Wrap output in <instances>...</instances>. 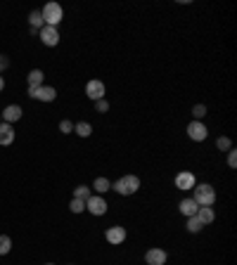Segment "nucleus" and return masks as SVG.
<instances>
[{
    "label": "nucleus",
    "instance_id": "ddd939ff",
    "mask_svg": "<svg viewBox=\"0 0 237 265\" xmlns=\"http://www.w3.org/2000/svg\"><path fill=\"white\" fill-rule=\"evenodd\" d=\"M197 208H199V206H197V201H195L192 196H185V199H183V201L178 204V211H180V213H183L185 218L197 216Z\"/></svg>",
    "mask_w": 237,
    "mask_h": 265
},
{
    "label": "nucleus",
    "instance_id": "7c9ffc66",
    "mask_svg": "<svg viewBox=\"0 0 237 265\" xmlns=\"http://www.w3.org/2000/svg\"><path fill=\"white\" fill-rule=\"evenodd\" d=\"M45 265H55V263H45Z\"/></svg>",
    "mask_w": 237,
    "mask_h": 265
},
{
    "label": "nucleus",
    "instance_id": "4468645a",
    "mask_svg": "<svg viewBox=\"0 0 237 265\" xmlns=\"http://www.w3.org/2000/svg\"><path fill=\"white\" fill-rule=\"evenodd\" d=\"M12 142H14V128L10 123H0V145L7 147Z\"/></svg>",
    "mask_w": 237,
    "mask_h": 265
},
{
    "label": "nucleus",
    "instance_id": "4be33fe9",
    "mask_svg": "<svg viewBox=\"0 0 237 265\" xmlns=\"http://www.w3.org/2000/svg\"><path fill=\"white\" fill-rule=\"evenodd\" d=\"M69 208H71V213H83V211H86V201H83V199H74V196H71Z\"/></svg>",
    "mask_w": 237,
    "mask_h": 265
},
{
    "label": "nucleus",
    "instance_id": "a211bd4d",
    "mask_svg": "<svg viewBox=\"0 0 237 265\" xmlns=\"http://www.w3.org/2000/svg\"><path fill=\"white\" fill-rule=\"evenodd\" d=\"M74 133L79 138H90L93 135V126H90L88 121H79V123H74Z\"/></svg>",
    "mask_w": 237,
    "mask_h": 265
},
{
    "label": "nucleus",
    "instance_id": "bb28decb",
    "mask_svg": "<svg viewBox=\"0 0 237 265\" xmlns=\"http://www.w3.org/2000/svg\"><path fill=\"white\" fill-rule=\"evenodd\" d=\"M228 166H230V168H237V149L235 147L228 152Z\"/></svg>",
    "mask_w": 237,
    "mask_h": 265
},
{
    "label": "nucleus",
    "instance_id": "393cba45",
    "mask_svg": "<svg viewBox=\"0 0 237 265\" xmlns=\"http://www.w3.org/2000/svg\"><path fill=\"white\" fill-rule=\"evenodd\" d=\"M88 196H90V187L88 185H79L76 189H74V199H83V201H86Z\"/></svg>",
    "mask_w": 237,
    "mask_h": 265
},
{
    "label": "nucleus",
    "instance_id": "412c9836",
    "mask_svg": "<svg viewBox=\"0 0 237 265\" xmlns=\"http://www.w3.org/2000/svg\"><path fill=\"white\" fill-rule=\"evenodd\" d=\"M12 249V239L7 235H0V256H7Z\"/></svg>",
    "mask_w": 237,
    "mask_h": 265
},
{
    "label": "nucleus",
    "instance_id": "1a4fd4ad",
    "mask_svg": "<svg viewBox=\"0 0 237 265\" xmlns=\"http://www.w3.org/2000/svg\"><path fill=\"white\" fill-rule=\"evenodd\" d=\"M40 40H43V45H48V48H55L59 43V31L57 26H43V29L38 31Z\"/></svg>",
    "mask_w": 237,
    "mask_h": 265
},
{
    "label": "nucleus",
    "instance_id": "f257e3e1",
    "mask_svg": "<svg viewBox=\"0 0 237 265\" xmlns=\"http://www.w3.org/2000/svg\"><path fill=\"white\" fill-rule=\"evenodd\" d=\"M192 199L197 201V206H214L216 204V189L209 182H199L192 187Z\"/></svg>",
    "mask_w": 237,
    "mask_h": 265
},
{
    "label": "nucleus",
    "instance_id": "dca6fc26",
    "mask_svg": "<svg viewBox=\"0 0 237 265\" xmlns=\"http://www.w3.org/2000/svg\"><path fill=\"white\" fill-rule=\"evenodd\" d=\"M43 79H45V74L40 69H31L29 76H26V83H29V88H38V86H43Z\"/></svg>",
    "mask_w": 237,
    "mask_h": 265
},
{
    "label": "nucleus",
    "instance_id": "c756f323",
    "mask_svg": "<svg viewBox=\"0 0 237 265\" xmlns=\"http://www.w3.org/2000/svg\"><path fill=\"white\" fill-rule=\"evenodd\" d=\"M5 88V79H2V76H0V90Z\"/></svg>",
    "mask_w": 237,
    "mask_h": 265
},
{
    "label": "nucleus",
    "instance_id": "7ed1b4c3",
    "mask_svg": "<svg viewBox=\"0 0 237 265\" xmlns=\"http://www.w3.org/2000/svg\"><path fill=\"white\" fill-rule=\"evenodd\" d=\"M40 17L45 21V26H57L59 21H62V17H64V10H62L59 2H48V5H43Z\"/></svg>",
    "mask_w": 237,
    "mask_h": 265
},
{
    "label": "nucleus",
    "instance_id": "c85d7f7f",
    "mask_svg": "<svg viewBox=\"0 0 237 265\" xmlns=\"http://www.w3.org/2000/svg\"><path fill=\"white\" fill-rule=\"evenodd\" d=\"M7 67H10V57H7V55H0V74L7 69Z\"/></svg>",
    "mask_w": 237,
    "mask_h": 265
},
{
    "label": "nucleus",
    "instance_id": "f03ea898",
    "mask_svg": "<svg viewBox=\"0 0 237 265\" xmlns=\"http://www.w3.org/2000/svg\"><path fill=\"white\" fill-rule=\"evenodd\" d=\"M112 189L121 196H133L140 189V177L138 176H123L117 182H112Z\"/></svg>",
    "mask_w": 237,
    "mask_h": 265
},
{
    "label": "nucleus",
    "instance_id": "f3484780",
    "mask_svg": "<svg viewBox=\"0 0 237 265\" xmlns=\"http://www.w3.org/2000/svg\"><path fill=\"white\" fill-rule=\"evenodd\" d=\"M29 24H31V33H38L43 26H45V21H43V17H40V10H33L29 14Z\"/></svg>",
    "mask_w": 237,
    "mask_h": 265
},
{
    "label": "nucleus",
    "instance_id": "b1692460",
    "mask_svg": "<svg viewBox=\"0 0 237 265\" xmlns=\"http://www.w3.org/2000/svg\"><path fill=\"white\" fill-rule=\"evenodd\" d=\"M216 147L221 149V152H230V149H233V140L226 138V135H221V138L216 140Z\"/></svg>",
    "mask_w": 237,
    "mask_h": 265
},
{
    "label": "nucleus",
    "instance_id": "423d86ee",
    "mask_svg": "<svg viewBox=\"0 0 237 265\" xmlns=\"http://www.w3.org/2000/svg\"><path fill=\"white\" fill-rule=\"evenodd\" d=\"M188 138L192 142H204L209 138V130L204 126V121H190L188 123Z\"/></svg>",
    "mask_w": 237,
    "mask_h": 265
},
{
    "label": "nucleus",
    "instance_id": "0eeeda50",
    "mask_svg": "<svg viewBox=\"0 0 237 265\" xmlns=\"http://www.w3.org/2000/svg\"><path fill=\"white\" fill-rule=\"evenodd\" d=\"M105 92H107V88H105V83L100 79H93L86 83V95H88L93 102H98V99H105Z\"/></svg>",
    "mask_w": 237,
    "mask_h": 265
},
{
    "label": "nucleus",
    "instance_id": "39448f33",
    "mask_svg": "<svg viewBox=\"0 0 237 265\" xmlns=\"http://www.w3.org/2000/svg\"><path fill=\"white\" fill-rule=\"evenodd\" d=\"M29 97L31 99H38V102H55L57 97V90L52 86H38V88H29Z\"/></svg>",
    "mask_w": 237,
    "mask_h": 265
},
{
    "label": "nucleus",
    "instance_id": "6e6552de",
    "mask_svg": "<svg viewBox=\"0 0 237 265\" xmlns=\"http://www.w3.org/2000/svg\"><path fill=\"white\" fill-rule=\"evenodd\" d=\"M166 261H168V254L164 249H159V246H152L145 254V263L147 265H166Z\"/></svg>",
    "mask_w": 237,
    "mask_h": 265
},
{
    "label": "nucleus",
    "instance_id": "a878e982",
    "mask_svg": "<svg viewBox=\"0 0 237 265\" xmlns=\"http://www.w3.org/2000/svg\"><path fill=\"white\" fill-rule=\"evenodd\" d=\"M59 133H64V135H71V133H74V123H71L69 118H64V121L59 123Z\"/></svg>",
    "mask_w": 237,
    "mask_h": 265
},
{
    "label": "nucleus",
    "instance_id": "5701e85b",
    "mask_svg": "<svg viewBox=\"0 0 237 265\" xmlns=\"http://www.w3.org/2000/svg\"><path fill=\"white\" fill-rule=\"evenodd\" d=\"M207 116V104H195L192 107V121H202Z\"/></svg>",
    "mask_w": 237,
    "mask_h": 265
},
{
    "label": "nucleus",
    "instance_id": "f8f14e48",
    "mask_svg": "<svg viewBox=\"0 0 237 265\" xmlns=\"http://www.w3.org/2000/svg\"><path fill=\"white\" fill-rule=\"evenodd\" d=\"M21 114H24V111H21V107L19 104H7V107L2 109V111H0V116H2V123H17V121H19L21 118Z\"/></svg>",
    "mask_w": 237,
    "mask_h": 265
},
{
    "label": "nucleus",
    "instance_id": "2f4dec72",
    "mask_svg": "<svg viewBox=\"0 0 237 265\" xmlns=\"http://www.w3.org/2000/svg\"><path fill=\"white\" fill-rule=\"evenodd\" d=\"M0 123H2V116H0Z\"/></svg>",
    "mask_w": 237,
    "mask_h": 265
},
{
    "label": "nucleus",
    "instance_id": "aec40b11",
    "mask_svg": "<svg viewBox=\"0 0 237 265\" xmlns=\"http://www.w3.org/2000/svg\"><path fill=\"white\" fill-rule=\"evenodd\" d=\"M185 227H188V232L197 235V232H199V230H202L204 225H202V220H199L197 216H190V218H188V225H185Z\"/></svg>",
    "mask_w": 237,
    "mask_h": 265
},
{
    "label": "nucleus",
    "instance_id": "2eb2a0df",
    "mask_svg": "<svg viewBox=\"0 0 237 265\" xmlns=\"http://www.w3.org/2000/svg\"><path fill=\"white\" fill-rule=\"evenodd\" d=\"M197 218L202 220V225H211V223L216 220V213H214V208L211 206H199L197 208Z\"/></svg>",
    "mask_w": 237,
    "mask_h": 265
},
{
    "label": "nucleus",
    "instance_id": "20e7f679",
    "mask_svg": "<svg viewBox=\"0 0 237 265\" xmlns=\"http://www.w3.org/2000/svg\"><path fill=\"white\" fill-rule=\"evenodd\" d=\"M107 208L109 204L105 201V196H100V194H90L88 199H86V211H90V216H105L107 213Z\"/></svg>",
    "mask_w": 237,
    "mask_h": 265
},
{
    "label": "nucleus",
    "instance_id": "cd10ccee",
    "mask_svg": "<svg viewBox=\"0 0 237 265\" xmlns=\"http://www.w3.org/2000/svg\"><path fill=\"white\" fill-rule=\"evenodd\" d=\"M95 109H98L100 114H105V111H109V102L107 99H98V102H95Z\"/></svg>",
    "mask_w": 237,
    "mask_h": 265
},
{
    "label": "nucleus",
    "instance_id": "6ab92c4d",
    "mask_svg": "<svg viewBox=\"0 0 237 265\" xmlns=\"http://www.w3.org/2000/svg\"><path fill=\"white\" fill-rule=\"evenodd\" d=\"M93 189H95V192L102 196V194H107L109 189H112V182H109L107 177L100 176V177H95V182H93Z\"/></svg>",
    "mask_w": 237,
    "mask_h": 265
},
{
    "label": "nucleus",
    "instance_id": "9b49d317",
    "mask_svg": "<svg viewBox=\"0 0 237 265\" xmlns=\"http://www.w3.org/2000/svg\"><path fill=\"white\" fill-rule=\"evenodd\" d=\"M105 239H107L109 244H123V242H126V227H121V225L107 227V232H105Z\"/></svg>",
    "mask_w": 237,
    "mask_h": 265
},
{
    "label": "nucleus",
    "instance_id": "9d476101",
    "mask_svg": "<svg viewBox=\"0 0 237 265\" xmlns=\"http://www.w3.org/2000/svg\"><path fill=\"white\" fill-rule=\"evenodd\" d=\"M195 185H197V177H195V173H190V171H180V173L176 176V187H178V189L188 192V189H192Z\"/></svg>",
    "mask_w": 237,
    "mask_h": 265
}]
</instances>
